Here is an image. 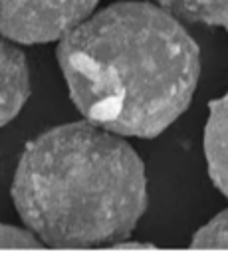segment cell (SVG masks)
<instances>
[{
  "label": "cell",
  "instance_id": "obj_5",
  "mask_svg": "<svg viewBox=\"0 0 228 254\" xmlns=\"http://www.w3.org/2000/svg\"><path fill=\"white\" fill-rule=\"evenodd\" d=\"M204 157L210 181L228 198V93L208 103Z\"/></svg>",
  "mask_w": 228,
  "mask_h": 254
},
{
  "label": "cell",
  "instance_id": "obj_6",
  "mask_svg": "<svg viewBox=\"0 0 228 254\" xmlns=\"http://www.w3.org/2000/svg\"><path fill=\"white\" fill-rule=\"evenodd\" d=\"M174 18L228 30V0H155Z\"/></svg>",
  "mask_w": 228,
  "mask_h": 254
},
{
  "label": "cell",
  "instance_id": "obj_7",
  "mask_svg": "<svg viewBox=\"0 0 228 254\" xmlns=\"http://www.w3.org/2000/svg\"><path fill=\"white\" fill-rule=\"evenodd\" d=\"M192 248H228V208L192 234Z\"/></svg>",
  "mask_w": 228,
  "mask_h": 254
},
{
  "label": "cell",
  "instance_id": "obj_3",
  "mask_svg": "<svg viewBox=\"0 0 228 254\" xmlns=\"http://www.w3.org/2000/svg\"><path fill=\"white\" fill-rule=\"evenodd\" d=\"M99 0H0V36L16 44L63 38L95 10Z\"/></svg>",
  "mask_w": 228,
  "mask_h": 254
},
{
  "label": "cell",
  "instance_id": "obj_8",
  "mask_svg": "<svg viewBox=\"0 0 228 254\" xmlns=\"http://www.w3.org/2000/svg\"><path fill=\"white\" fill-rule=\"evenodd\" d=\"M40 238L26 228L0 222V248H40Z\"/></svg>",
  "mask_w": 228,
  "mask_h": 254
},
{
  "label": "cell",
  "instance_id": "obj_1",
  "mask_svg": "<svg viewBox=\"0 0 228 254\" xmlns=\"http://www.w3.org/2000/svg\"><path fill=\"white\" fill-rule=\"evenodd\" d=\"M57 64L85 121L117 135L157 137L194 95L200 52L165 8L121 0L59 38Z\"/></svg>",
  "mask_w": 228,
  "mask_h": 254
},
{
  "label": "cell",
  "instance_id": "obj_4",
  "mask_svg": "<svg viewBox=\"0 0 228 254\" xmlns=\"http://www.w3.org/2000/svg\"><path fill=\"white\" fill-rule=\"evenodd\" d=\"M30 97V71L16 42L0 36V127L10 123Z\"/></svg>",
  "mask_w": 228,
  "mask_h": 254
},
{
  "label": "cell",
  "instance_id": "obj_9",
  "mask_svg": "<svg viewBox=\"0 0 228 254\" xmlns=\"http://www.w3.org/2000/svg\"><path fill=\"white\" fill-rule=\"evenodd\" d=\"M113 250H133V252H147V250H155L153 244L149 242H133V240H119L115 244H111Z\"/></svg>",
  "mask_w": 228,
  "mask_h": 254
},
{
  "label": "cell",
  "instance_id": "obj_2",
  "mask_svg": "<svg viewBox=\"0 0 228 254\" xmlns=\"http://www.w3.org/2000/svg\"><path fill=\"white\" fill-rule=\"evenodd\" d=\"M12 200L24 224L50 246L115 244L147 210L145 165L117 133L89 121L57 125L26 145Z\"/></svg>",
  "mask_w": 228,
  "mask_h": 254
}]
</instances>
